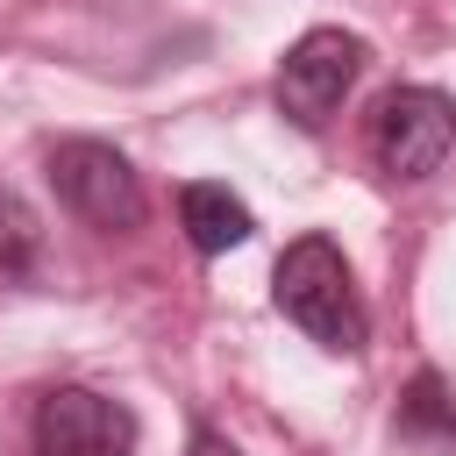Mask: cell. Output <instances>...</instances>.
<instances>
[{
    "label": "cell",
    "instance_id": "3",
    "mask_svg": "<svg viewBox=\"0 0 456 456\" xmlns=\"http://www.w3.org/2000/svg\"><path fill=\"white\" fill-rule=\"evenodd\" d=\"M456 150V100L442 86H392L370 107V157L385 178H428Z\"/></svg>",
    "mask_w": 456,
    "mask_h": 456
},
{
    "label": "cell",
    "instance_id": "9",
    "mask_svg": "<svg viewBox=\"0 0 456 456\" xmlns=\"http://www.w3.org/2000/svg\"><path fill=\"white\" fill-rule=\"evenodd\" d=\"M185 456H242V449H235L221 428H192V449H185Z\"/></svg>",
    "mask_w": 456,
    "mask_h": 456
},
{
    "label": "cell",
    "instance_id": "8",
    "mask_svg": "<svg viewBox=\"0 0 456 456\" xmlns=\"http://www.w3.org/2000/svg\"><path fill=\"white\" fill-rule=\"evenodd\" d=\"M36 271H43V221L14 185H0V278H36Z\"/></svg>",
    "mask_w": 456,
    "mask_h": 456
},
{
    "label": "cell",
    "instance_id": "6",
    "mask_svg": "<svg viewBox=\"0 0 456 456\" xmlns=\"http://www.w3.org/2000/svg\"><path fill=\"white\" fill-rule=\"evenodd\" d=\"M178 221H185V242H192L200 256H228V249H242V242L256 235L249 207H242L228 185H214V178L178 185Z\"/></svg>",
    "mask_w": 456,
    "mask_h": 456
},
{
    "label": "cell",
    "instance_id": "5",
    "mask_svg": "<svg viewBox=\"0 0 456 456\" xmlns=\"http://www.w3.org/2000/svg\"><path fill=\"white\" fill-rule=\"evenodd\" d=\"M36 456H135V413L93 385H57L36 406Z\"/></svg>",
    "mask_w": 456,
    "mask_h": 456
},
{
    "label": "cell",
    "instance_id": "2",
    "mask_svg": "<svg viewBox=\"0 0 456 456\" xmlns=\"http://www.w3.org/2000/svg\"><path fill=\"white\" fill-rule=\"evenodd\" d=\"M50 192L64 214H78L86 228L100 235H128L142 228L150 214V192H142V171L114 150V142H93V135H71L50 150Z\"/></svg>",
    "mask_w": 456,
    "mask_h": 456
},
{
    "label": "cell",
    "instance_id": "7",
    "mask_svg": "<svg viewBox=\"0 0 456 456\" xmlns=\"http://www.w3.org/2000/svg\"><path fill=\"white\" fill-rule=\"evenodd\" d=\"M392 435H399V442H456V399L442 392V378H435V370H420V378L406 385Z\"/></svg>",
    "mask_w": 456,
    "mask_h": 456
},
{
    "label": "cell",
    "instance_id": "1",
    "mask_svg": "<svg viewBox=\"0 0 456 456\" xmlns=\"http://www.w3.org/2000/svg\"><path fill=\"white\" fill-rule=\"evenodd\" d=\"M271 299H278V314H285L306 342H321V349H335V356H356V349L370 342V314H363L356 278H349V264H342V249H335L328 235L285 242V256H278V271H271Z\"/></svg>",
    "mask_w": 456,
    "mask_h": 456
},
{
    "label": "cell",
    "instance_id": "4",
    "mask_svg": "<svg viewBox=\"0 0 456 456\" xmlns=\"http://www.w3.org/2000/svg\"><path fill=\"white\" fill-rule=\"evenodd\" d=\"M363 36L349 28H306L285 57H278V114L292 128H328L335 107L349 100V86L363 78Z\"/></svg>",
    "mask_w": 456,
    "mask_h": 456
}]
</instances>
